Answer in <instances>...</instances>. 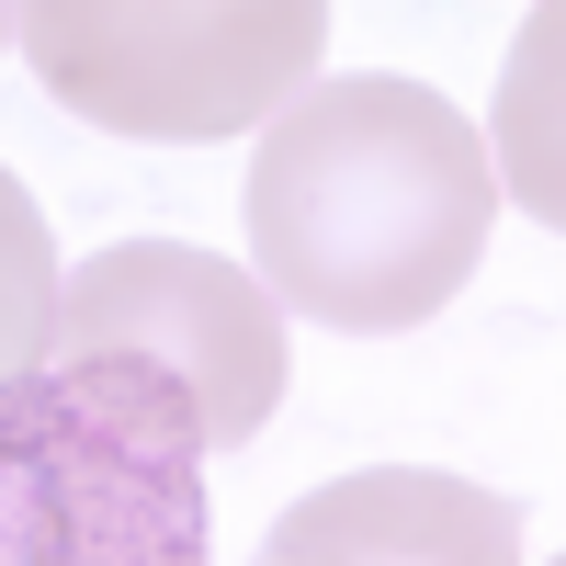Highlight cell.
Wrapping results in <instances>:
<instances>
[{"mask_svg": "<svg viewBox=\"0 0 566 566\" xmlns=\"http://www.w3.org/2000/svg\"><path fill=\"white\" fill-rule=\"evenodd\" d=\"M250 283L283 317L386 340L453 306L476 272L499 181L476 114H453L431 80L352 69L306 80L261 136H250Z\"/></svg>", "mask_w": 566, "mask_h": 566, "instance_id": "cell-1", "label": "cell"}, {"mask_svg": "<svg viewBox=\"0 0 566 566\" xmlns=\"http://www.w3.org/2000/svg\"><path fill=\"white\" fill-rule=\"evenodd\" d=\"M12 45L69 114L114 136H261L317 80L328 12L317 0H23Z\"/></svg>", "mask_w": 566, "mask_h": 566, "instance_id": "cell-3", "label": "cell"}, {"mask_svg": "<svg viewBox=\"0 0 566 566\" xmlns=\"http://www.w3.org/2000/svg\"><path fill=\"white\" fill-rule=\"evenodd\" d=\"M80 352H125V363H159L181 397H193V431L205 453L250 442L261 419L283 408V306L239 261L216 250H181V239H114L91 250L80 272H57V317H45V363H80Z\"/></svg>", "mask_w": 566, "mask_h": 566, "instance_id": "cell-4", "label": "cell"}, {"mask_svg": "<svg viewBox=\"0 0 566 566\" xmlns=\"http://www.w3.org/2000/svg\"><path fill=\"white\" fill-rule=\"evenodd\" d=\"M0 45H12V12H0Z\"/></svg>", "mask_w": 566, "mask_h": 566, "instance_id": "cell-8", "label": "cell"}, {"mask_svg": "<svg viewBox=\"0 0 566 566\" xmlns=\"http://www.w3.org/2000/svg\"><path fill=\"white\" fill-rule=\"evenodd\" d=\"M250 566H522V510L442 464H363L295 499Z\"/></svg>", "mask_w": 566, "mask_h": 566, "instance_id": "cell-5", "label": "cell"}, {"mask_svg": "<svg viewBox=\"0 0 566 566\" xmlns=\"http://www.w3.org/2000/svg\"><path fill=\"white\" fill-rule=\"evenodd\" d=\"M0 566H205V431L159 363L80 352L0 386Z\"/></svg>", "mask_w": 566, "mask_h": 566, "instance_id": "cell-2", "label": "cell"}, {"mask_svg": "<svg viewBox=\"0 0 566 566\" xmlns=\"http://www.w3.org/2000/svg\"><path fill=\"white\" fill-rule=\"evenodd\" d=\"M544 57H555V12H544V23L522 34V69H510V103H522V205H533V216L555 227L566 205H555V170H544V125H533V69H544Z\"/></svg>", "mask_w": 566, "mask_h": 566, "instance_id": "cell-7", "label": "cell"}, {"mask_svg": "<svg viewBox=\"0 0 566 566\" xmlns=\"http://www.w3.org/2000/svg\"><path fill=\"white\" fill-rule=\"evenodd\" d=\"M45 317H57V250H45V205L0 170V386L45 363Z\"/></svg>", "mask_w": 566, "mask_h": 566, "instance_id": "cell-6", "label": "cell"}]
</instances>
